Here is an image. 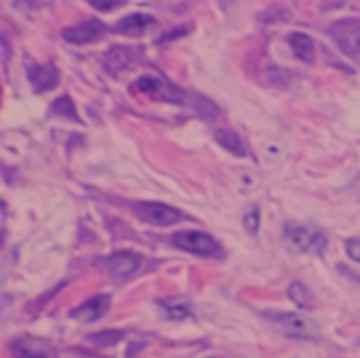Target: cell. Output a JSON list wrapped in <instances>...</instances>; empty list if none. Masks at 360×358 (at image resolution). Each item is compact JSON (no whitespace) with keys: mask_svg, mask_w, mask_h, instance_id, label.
Segmentation results:
<instances>
[{"mask_svg":"<svg viewBox=\"0 0 360 358\" xmlns=\"http://www.w3.org/2000/svg\"><path fill=\"white\" fill-rule=\"evenodd\" d=\"M264 317L285 335L289 338H297V340H316L321 335L319 325L304 317V314H295V312H281V310H270L264 312Z\"/></svg>","mask_w":360,"mask_h":358,"instance_id":"obj_1","label":"cell"},{"mask_svg":"<svg viewBox=\"0 0 360 358\" xmlns=\"http://www.w3.org/2000/svg\"><path fill=\"white\" fill-rule=\"evenodd\" d=\"M173 245L181 251H188L192 255H200V257H224V247L207 232H198V230H184L173 234Z\"/></svg>","mask_w":360,"mask_h":358,"instance_id":"obj_2","label":"cell"},{"mask_svg":"<svg viewBox=\"0 0 360 358\" xmlns=\"http://www.w3.org/2000/svg\"><path fill=\"white\" fill-rule=\"evenodd\" d=\"M285 236L287 241L300 249V251H308V253H323L327 249V234L310 224H297V222H289L285 226Z\"/></svg>","mask_w":360,"mask_h":358,"instance_id":"obj_3","label":"cell"},{"mask_svg":"<svg viewBox=\"0 0 360 358\" xmlns=\"http://www.w3.org/2000/svg\"><path fill=\"white\" fill-rule=\"evenodd\" d=\"M329 34L340 51L352 59H360V19L344 17L329 25Z\"/></svg>","mask_w":360,"mask_h":358,"instance_id":"obj_4","label":"cell"},{"mask_svg":"<svg viewBox=\"0 0 360 358\" xmlns=\"http://www.w3.org/2000/svg\"><path fill=\"white\" fill-rule=\"evenodd\" d=\"M133 211L141 222L152 224V226H173V224H179L186 217L175 207H169V205H162V203H150V200L135 203Z\"/></svg>","mask_w":360,"mask_h":358,"instance_id":"obj_5","label":"cell"},{"mask_svg":"<svg viewBox=\"0 0 360 358\" xmlns=\"http://www.w3.org/2000/svg\"><path fill=\"white\" fill-rule=\"evenodd\" d=\"M133 91L143 93V95H150V97H154V99L173 101V103H181V101L186 99L184 93H181L175 84L167 82V80L160 78V76H152V74H146V76L137 78L135 84H133Z\"/></svg>","mask_w":360,"mask_h":358,"instance_id":"obj_6","label":"cell"},{"mask_svg":"<svg viewBox=\"0 0 360 358\" xmlns=\"http://www.w3.org/2000/svg\"><path fill=\"white\" fill-rule=\"evenodd\" d=\"M8 350L15 358H57V350L51 342L32 335H21L13 340Z\"/></svg>","mask_w":360,"mask_h":358,"instance_id":"obj_7","label":"cell"},{"mask_svg":"<svg viewBox=\"0 0 360 358\" xmlns=\"http://www.w3.org/2000/svg\"><path fill=\"white\" fill-rule=\"evenodd\" d=\"M108 27L99 19H84L76 25H70L61 32L63 40L70 44H91L105 36Z\"/></svg>","mask_w":360,"mask_h":358,"instance_id":"obj_8","label":"cell"},{"mask_svg":"<svg viewBox=\"0 0 360 358\" xmlns=\"http://www.w3.org/2000/svg\"><path fill=\"white\" fill-rule=\"evenodd\" d=\"M141 59V49L135 46H112L105 57H103V68L112 74V76H120L122 72H127L129 68H133L137 61Z\"/></svg>","mask_w":360,"mask_h":358,"instance_id":"obj_9","label":"cell"},{"mask_svg":"<svg viewBox=\"0 0 360 358\" xmlns=\"http://www.w3.org/2000/svg\"><path fill=\"white\" fill-rule=\"evenodd\" d=\"M101 266H105V270L112 276L127 279V276H131V274H135L139 270L141 255H137L133 251H118V253H112L110 257L101 260Z\"/></svg>","mask_w":360,"mask_h":358,"instance_id":"obj_10","label":"cell"},{"mask_svg":"<svg viewBox=\"0 0 360 358\" xmlns=\"http://www.w3.org/2000/svg\"><path fill=\"white\" fill-rule=\"evenodd\" d=\"M27 80L36 93H44L59 84V70L53 63H34L27 65Z\"/></svg>","mask_w":360,"mask_h":358,"instance_id":"obj_11","label":"cell"},{"mask_svg":"<svg viewBox=\"0 0 360 358\" xmlns=\"http://www.w3.org/2000/svg\"><path fill=\"white\" fill-rule=\"evenodd\" d=\"M108 308H110V295L101 293V295H95L91 300H86L78 308H74L70 312V317L74 321H80V323H95L108 312Z\"/></svg>","mask_w":360,"mask_h":358,"instance_id":"obj_12","label":"cell"},{"mask_svg":"<svg viewBox=\"0 0 360 358\" xmlns=\"http://www.w3.org/2000/svg\"><path fill=\"white\" fill-rule=\"evenodd\" d=\"M156 25V19L152 15L146 13H131L127 17H122L116 23V30L124 36H143L150 27Z\"/></svg>","mask_w":360,"mask_h":358,"instance_id":"obj_13","label":"cell"},{"mask_svg":"<svg viewBox=\"0 0 360 358\" xmlns=\"http://www.w3.org/2000/svg\"><path fill=\"white\" fill-rule=\"evenodd\" d=\"M289 46H291V51H293V55H295L297 59H302V61H306V63H312V61H314L316 49H314V40H312L308 34H304V32H293V34H289Z\"/></svg>","mask_w":360,"mask_h":358,"instance_id":"obj_14","label":"cell"},{"mask_svg":"<svg viewBox=\"0 0 360 358\" xmlns=\"http://www.w3.org/2000/svg\"><path fill=\"white\" fill-rule=\"evenodd\" d=\"M158 306H160V310L165 312V317L171 319V321H181V319H188V317L192 314L190 302H188L186 298L158 300Z\"/></svg>","mask_w":360,"mask_h":358,"instance_id":"obj_15","label":"cell"},{"mask_svg":"<svg viewBox=\"0 0 360 358\" xmlns=\"http://www.w3.org/2000/svg\"><path fill=\"white\" fill-rule=\"evenodd\" d=\"M213 137L230 154H236V156H245L247 154L245 152V146H243V141H240V137H238L236 131H232V129H217Z\"/></svg>","mask_w":360,"mask_h":358,"instance_id":"obj_16","label":"cell"},{"mask_svg":"<svg viewBox=\"0 0 360 358\" xmlns=\"http://www.w3.org/2000/svg\"><path fill=\"white\" fill-rule=\"evenodd\" d=\"M192 108H194L196 114H198L200 118H205V120H215V118H219V108H217L211 99H207V97H202V95H194V97H192Z\"/></svg>","mask_w":360,"mask_h":358,"instance_id":"obj_17","label":"cell"},{"mask_svg":"<svg viewBox=\"0 0 360 358\" xmlns=\"http://www.w3.org/2000/svg\"><path fill=\"white\" fill-rule=\"evenodd\" d=\"M49 114H53V116H63V118H72V120H76V122H78L76 106H74V101H72L68 95H63V97L55 99V101H53V106H51V110H49Z\"/></svg>","mask_w":360,"mask_h":358,"instance_id":"obj_18","label":"cell"},{"mask_svg":"<svg viewBox=\"0 0 360 358\" xmlns=\"http://www.w3.org/2000/svg\"><path fill=\"white\" fill-rule=\"evenodd\" d=\"M122 338H124L122 331L108 329V331H101V333H91L86 340H89L93 346H97V348H110V346H116Z\"/></svg>","mask_w":360,"mask_h":358,"instance_id":"obj_19","label":"cell"},{"mask_svg":"<svg viewBox=\"0 0 360 358\" xmlns=\"http://www.w3.org/2000/svg\"><path fill=\"white\" fill-rule=\"evenodd\" d=\"M289 298H291V302H295L300 308H310V306H312V293H310V289H308L306 285H302V283H293V285L289 287Z\"/></svg>","mask_w":360,"mask_h":358,"instance_id":"obj_20","label":"cell"},{"mask_svg":"<svg viewBox=\"0 0 360 358\" xmlns=\"http://www.w3.org/2000/svg\"><path fill=\"white\" fill-rule=\"evenodd\" d=\"M259 222H262V217H259V207H249L247 213H245V228H247V232H249V234H257Z\"/></svg>","mask_w":360,"mask_h":358,"instance_id":"obj_21","label":"cell"},{"mask_svg":"<svg viewBox=\"0 0 360 358\" xmlns=\"http://www.w3.org/2000/svg\"><path fill=\"white\" fill-rule=\"evenodd\" d=\"M95 11H101V13H110L114 8H118L122 4V0H86Z\"/></svg>","mask_w":360,"mask_h":358,"instance_id":"obj_22","label":"cell"},{"mask_svg":"<svg viewBox=\"0 0 360 358\" xmlns=\"http://www.w3.org/2000/svg\"><path fill=\"white\" fill-rule=\"evenodd\" d=\"M346 251L354 262H360V236L346 241Z\"/></svg>","mask_w":360,"mask_h":358,"instance_id":"obj_23","label":"cell"},{"mask_svg":"<svg viewBox=\"0 0 360 358\" xmlns=\"http://www.w3.org/2000/svg\"><path fill=\"white\" fill-rule=\"evenodd\" d=\"M181 34H186V30L184 27H179V30H175V32H171V34H165L158 42H167V40H173L175 36H181Z\"/></svg>","mask_w":360,"mask_h":358,"instance_id":"obj_24","label":"cell"},{"mask_svg":"<svg viewBox=\"0 0 360 358\" xmlns=\"http://www.w3.org/2000/svg\"><path fill=\"white\" fill-rule=\"evenodd\" d=\"M15 4H19V6H36L40 0H13Z\"/></svg>","mask_w":360,"mask_h":358,"instance_id":"obj_25","label":"cell"}]
</instances>
